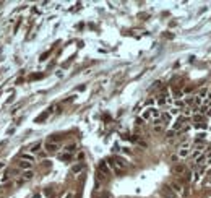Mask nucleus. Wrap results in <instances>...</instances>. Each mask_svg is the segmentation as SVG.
I'll use <instances>...</instances> for the list:
<instances>
[{
  "instance_id": "6e6552de",
  "label": "nucleus",
  "mask_w": 211,
  "mask_h": 198,
  "mask_svg": "<svg viewBox=\"0 0 211 198\" xmlns=\"http://www.w3.org/2000/svg\"><path fill=\"white\" fill-rule=\"evenodd\" d=\"M57 149H59V145H57V143H52V141L45 143V151L47 153H55Z\"/></svg>"
},
{
  "instance_id": "dca6fc26",
  "label": "nucleus",
  "mask_w": 211,
  "mask_h": 198,
  "mask_svg": "<svg viewBox=\"0 0 211 198\" xmlns=\"http://www.w3.org/2000/svg\"><path fill=\"white\" fill-rule=\"evenodd\" d=\"M148 119H151V109H146L143 112V120H148Z\"/></svg>"
},
{
  "instance_id": "39448f33",
  "label": "nucleus",
  "mask_w": 211,
  "mask_h": 198,
  "mask_svg": "<svg viewBox=\"0 0 211 198\" xmlns=\"http://www.w3.org/2000/svg\"><path fill=\"white\" fill-rule=\"evenodd\" d=\"M83 169H85V164H83V163H76V164H73V166H71L70 172L73 174V175H78Z\"/></svg>"
},
{
  "instance_id": "412c9836",
  "label": "nucleus",
  "mask_w": 211,
  "mask_h": 198,
  "mask_svg": "<svg viewBox=\"0 0 211 198\" xmlns=\"http://www.w3.org/2000/svg\"><path fill=\"white\" fill-rule=\"evenodd\" d=\"M162 120L169 122V120H171V114H162Z\"/></svg>"
},
{
  "instance_id": "c756f323",
  "label": "nucleus",
  "mask_w": 211,
  "mask_h": 198,
  "mask_svg": "<svg viewBox=\"0 0 211 198\" xmlns=\"http://www.w3.org/2000/svg\"><path fill=\"white\" fill-rule=\"evenodd\" d=\"M210 93H211V89H210ZM210 97H211V96H210Z\"/></svg>"
},
{
  "instance_id": "20e7f679",
  "label": "nucleus",
  "mask_w": 211,
  "mask_h": 198,
  "mask_svg": "<svg viewBox=\"0 0 211 198\" xmlns=\"http://www.w3.org/2000/svg\"><path fill=\"white\" fill-rule=\"evenodd\" d=\"M20 159H21V161H28V163H31V164L36 163V156H34V154H29V153H21Z\"/></svg>"
},
{
  "instance_id": "a211bd4d",
  "label": "nucleus",
  "mask_w": 211,
  "mask_h": 198,
  "mask_svg": "<svg viewBox=\"0 0 211 198\" xmlns=\"http://www.w3.org/2000/svg\"><path fill=\"white\" fill-rule=\"evenodd\" d=\"M205 96H208V89H206V88H203V89H200V93H198V97H201V99H203Z\"/></svg>"
},
{
  "instance_id": "9d476101",
  "label": "nucleus",
  "mask_w": 211,
  "mask_h": 198,
  "mask_svg": "<svg viewBox=\"0 0 211 198\" xmlns=\"http://www.w3.org/2000/svg\"><path fill=\"white\" fill-rule=\"evenodd\" d=\"M159 117H161V112L158 109H154V107H151V119L156 122V120H159Z\"/></svg>"
},
{
  "instance_id": "0eeeda50",
  "label": "nucleus",
  "mask_w": 211,
  "mask_h": 198,
  "mask_svg": "<svg viewBox=\"0 0 211 198\" xmlns=\"http://www.w3.org/2000/svg\"><path fill=\"white\" fill-rule=\"evenodd\" d=\"M18 167L21 169V171H31L33 169V164L31 163H28V161H18Z\"/></svg>"
},
{
  "instance_id": "9b49d317",
  "label": "nucleus",
  "mask_w": 211,
  "mask_h": 198,
  "mask_svg": "<svg viewBox=\"0 0 211 198\" xmlns=\"http://www.w3.org/2000/svg\"><path fill=\"white\" fill-rule=\"evenodd\" d=\"M153 130H154V133H162L164 132V123H154Z\"/></svg>"
},
{
  "instance_id": "a878e982",
  "label": "nucleus",
  "mask_w": 211,
  "mask_h": 198,
  "mask_svg": "<svg viewBox=\"0 0 211 198\" xmlns=\"http://www.w3.org/2000/svg\"><path fill=\"white\" fill-rule=\"evenodd\" d=\"M195 104H196V106H200V104H201V97H198V96L195 97Z\"/></svg>"
},
{
  "instance_id": "bb28decb",
  "label": "nucleus",
  "mask_w": 211,
  "mask_h": 198,
  "mask_svg": "<svg viewBox=\"0 0 211 198\" xmlns=\"http://www.w3.org/2000/svg\"><path fill=\"white\" fill-rule=\"evenodd\" d=\"M176 114H179V109H171V115H176Z\"/></svg>"
},
{
  "instance_id": "4468645a",
  "label": "nucleus",
  "mask_w": 211,
  "mask_h": 198,
  "mask_svg": "<svg viewBox=\"0 0 211 198\" xmlns=\"http://www.w3.org/2000/svg\"><path fill=\"white\" fill-rule=\"evenodd\" d=\"M205 161H206V156H205V154H201V156H198V157H196V161H195V163L198 164V166H203V164H205Z\"/></svg>"
},
{
  "instance_id": "393cba45",
  "label": "nucleus",
  "mask_w": 211,
  "mask_h": 198,
  "mask_svg": "<svg viewBox=\"0 0 211 198\" xmlns=\"http://www.w3.org/2000/svg\"><path fill=\"white\" fill-rule=\"evenodd\" d=\"M5 167H7V163L5 161H0V171H3Z\"/></svg>"
},
{
  "instance_id": "b1692460",
  "label": "nucleus",
  "mask_w": 211,
  "mask_h": 198,
  "mask_svg": "<svg viewBox=\"0 0 211 198\" xmlns=\"http://www.w3.org/2000/svg\"><path fill=\"white\" fill-rule=\"evenodd\" d=\"M174 135H176V132H174V130H169V132L166 133V137H167V138H172Z\"/></svg>"
},
{
  "instance_id": "cd10ccee",
  "label": "nucleus",
  "mask_w": 211,
  "mask_h": 198,
  "mask_svg": "<svg viewBox=\"0 0 211 198\" xmlns=\"http://www.w3.org/2000/svg\"><path fill=\"white\" fill-rule=\"evenodd\" d=\"M136 125H143V119H136Z\"/></svg>"
},
{
  "instance_id": "6ab92c4d",
  "label": "nucleus",
  "mask_w": 211,
  "mask_h": 198,
  "mask_svg": "<svg viewBox=\"0 0 211 198\" xmlns=\"http://www.w3.org/2000/svg\"><path fill=\"white\" fill-rule=\"evenodd\" d=\"M184 115H185V117H190V115H192V109H190V107L184 109Z\"/></svg>"
},
{
  "instance_id": "4be33fe9",
  "label": "nucleus",
  "mask_w": 211,
  "mask_h": 198,
  "mask_svg": "<svg viewBox=\"0 0 211 198\" xmlns=\"http://www.w3.org/2000/svg\"><path fill=\"white\" fill-rule=\"evenodd\" d=\"M193 120H195V122H201V120H203V115H193Z\"/></svg>"
},
{
  "instance_id": "1a4fd4ad",
  "label": "nucleus",
  "mask_w": 211,
  "mask_h": 198,
  "mask_svg": "<svg viewBox=\"0 0 211 198\" xmlns=\"http://www.w3.org/2000/svg\"><path fill=\"white\" fill-rule=\"evenodd\" d=\"M161 193H162V195H164V197H166V198H177V195H176V193H174V192H172L171 188H169V185H167V187L164 188V190H162Z\"/></svg>"
},
{
  "instance_id": "f3484780",
  "label": "nucleus",
  "mask_w": 211,
  "mask_h": 198,
  "mask_svg": "<svg viewBox=\"0 0 211 198\" xmlns=\"http://www.w3.org/2000/svg\"><path fill=\"white\" fill-rule=\"evenodd\" d=\"M166 102H167L166 96H159V97H158V104H159V106H164Z\"/></svg>"
},
{
  "instance_id": "aec40b11",
  "label": "nucleus",
  "mask_w": 211,
  "mask_h": 198,
  "mask_svg": "<svg viewBox=\"0 0 211 198\" xmlns=\"http://www.w3.org/2000/svg\"><path fill=\"white\" fill-rule=\"evenodd\" d=\"M59 157H60V159H63V161H68V159H71L70 154H60Z\"/></svg>"
},
{
  "instance_id": "f8f14e48",
  "label": "nucleus",
  "mask_w": 211,
  "mask_h": 198,
  "mask_svg": "<svg viewBox=\"0 0 211 198\" xmlns=\"http://www.w3.org/2000/svg\"><path fill=\"white\" fill-rule=\"evenodd\" d=\"M41 146H42V143H41V141L34 143V145H33V146L29 148V149H31V154H33V153H37V151L41 149Z\"/></svg>"
},
{
  "instance_id": "f03ea898",
  "label": "nucleus",
  "mask_w": 211,
  "mask_h": 198,
  "mask_svg": "<svg viewBox=\"0 0 211 198\" xmlns=\"http://www.w3.org/2000/svg\"><path fill=\"white\" fill-rule=\"evenodd\" d=\"M172 172L176 174V175H185L187 174V166L185 164H174V167H172Z\"/></svg>"
},
{
  "instance_id": "c85d7f7f",
  "label": "nucleus",
  "mask_w": 211,
  "mask_h": 198,
  "mask_svg": "<svg viewBox=\"0 0 211 198\" xmlns=\"http://www.w3.org/2000/svg\"><path fill=\"white\" fill-rule=\"evenodd\" d=\"M65 198H73V193H67Z\"/></svg>"
},
{
  "instance_id": "ddd939ff",
  "label": "nucleus",
  "mask_w": 211,
  "mask_h": 198,
  "mask_svg": "<svg viewBox=\"0 0 211 198\" xmlns=\"http://www.w3.org/2000/svg\"><path fill=\"white\" fill-rule=\"evenodd\" d=\"M33 177H34V172H33V171H25V174H23V179H25V180H31Z\"/></svg>"
},
{
  "instance_id": "f257e3e1",
  "label": "nucleus",
  "mask_w": 211,
  "mask_h": 198,
  "mask_svg": "<svg viewBox=\"0 0 211 198\" xmlns=\"http://www.w3.org/2000/svg\"><path fill=\"white\" fill-rule=\"evenodd\" d=\"M192 154V149H190V145L188 143H184L180 148H179V153H177V156H179V159L180 157H187Z\"/></svg>"
},
{
  "instance_id": "7ed1b4c3",
  "label": "nucleus",
  "mask_w": 211,
  "mask_h": 198,
  "mask_svg": "<svg viewBox=\"0 0 211 198\" xmlns=\"http://www.w3.org/2000/svg\"><path fill=\"white\" fill-rule=\"evenodd\" d=\"M169 188H171L172 192L176 193L177 197H179V195H182V193H184V188H182V185L179 182H176V180H172L171 183H169Z\"/></svg>"
},
{
  "instance_id": "423d86ee",
  "label": "nucleus",
  "mask_w": 211,
  "mask_h": 198,
  "mask_svg": "<svg viewBox=\"0 0 211 198\" xmlns=\"http://www.w3.org/2000/svg\"><path fill=\"white\" fill-rule=\"evenodd\" d=\"M99 172L104 174V175H111V169H109V166H107L106 161H101L99 163Z\"/></svg>"
},
{
  "instance_id": "2eb2a0df",
  "label": "nucleus",
  "mask_w": 211,
  "mask_h": 198,
  "mask_svg": "<svg viewBox=\"0 0 211 198\" xmlns=\"http://www.w3.org/2000/svg\"><path fill=\"white\" fill-rule=\"evenodd\" d=\"M75 149H76V145H75V143H71V145H68V146H65V151L68 153V154H71V153L75 151Z\"/></svg>"
},
{
  "instance_id": "5701e85b",
  "label": "nucleus",
  "mask_w": 211,
  "mask_h": 198,
  "mask_svg": "<svg viewBox=\"0 0 211 198\" xmlns=\"http://www.w3.org/2000/svg\"><path fill=\"white\" fill-rule=\"evenodd\" d=\"M171 161L177 164V161H179V156H177V154H172V156H171Z\"/></svg>"
}]
</instances>
